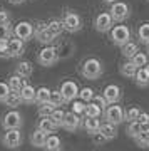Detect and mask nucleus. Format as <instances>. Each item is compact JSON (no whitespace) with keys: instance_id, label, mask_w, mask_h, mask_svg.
Segmentation results:
<instances>
[{"instance_id":"obj_1","label":"nucleus","mask_w":149,"mask_h":151,"mask_svg":"<svg viewBox=\"0 0 149 151\" xmlns=\"http://www.w3.org/2000/svg\"><path fill=\"white\" fill-rule=\"evenodd\" d=\"M104 72V67H102V62L96 57H89L82 62V67H80V74L84 79H89V81H96L99 79Z\"/></svg>"},{"instance_id":"obj_2","label":"nucleus","mask_w":149,"mask_h":151,"mask_svg":"<svg viewBox=\"0 0 149 151\" xmlns=\"http://www.w3.org/2000/svg\"><path fill=\"white\" fill-rule=\"evenodd\" d=\"M62 25H64V30L70 34H77L82 30L84 27V20H82V17L74 10H67L62 17Z\"/></svg>"},{"instance_id":"obj_3","label":"nucleus","mask_w":149,"mask_h":151,"mask_svg":"<svg viewBox=\"0 0 149 151\" xmlns=\"http://www.w3.org/2000/svg\"><path fill=\"white\" fill-rule=\"evenodd\" d=\"M109 35H111V40L114 45L122 47L124 44H128L131 40V29L128 25H114L109 30Z\"/></svg>"},{"instance_id":"obj_4","label":"nucleus","mask_w":149,"mask_h":151,"mask_svg":"<svg viewBox=\"0 0 149 151\" xmlns=\"http://www.w3.org/2000/svg\"><path fill=\"white\" fill-rule=\"evenodd\" d=\"M24 126V118L17 109H10L2 118V128L4 129H20Z\"/></svg>"},{"instance_id":"obj_5","label":"nucleus","mask_w":149,"mask_h":151,"mask_svg":"<svg viewBox=\"0 0 149 151\" xmlns=\"http://www.w3.org/2000/svg\"><path fill=\"white\" fill-rule=\"evenodd\" d=\"M109 14H111L112 20L114 22H124L131 15V9L126 2L122 0H117V2H112L111 4V9H109Z\"/></svg>"},{"instance_id":"obj_6","label":"nucleus","mask_w":149,"mask_h":151,"mask_svg":"<svg viewBox=\"0 0 149 151\" xmlns=\"http://www.w3.org/2000/svg\"><path fill=\"white\" fill-rule=\"evenodd\" d=\"M37 60H39V64L44 65V67H50V65H54L59 60V50L54 45H45L39 52Z\"/></svg>"},{"instance_id":"obj_7","label":"nucleus","mask_w":149,"mask_h":151,"mask_svg":"<svg viewBox=\"0 0 149 151\" xmlns=\"http://www.w3.org/2000/svg\"><path fill=\"white\" fill-rule=\"evenodd\" d=\"M102 114H104V119H106L107 123H112V124H116V126L122 124V121H124V109H122V106H117V103L109 104L104 109Z\"/></svg>"},{"instance_id":"obj_8","label":"nucleus","mask_w":149,"mask_h":151,"mask_svg":"<svg viewBox=\"0 0 149 151\" xmlns=\"http://www.w3.org/2000/svg\"><path fill=\"white\" fill-rule=\"evenodd\" d=\"M24 141V134L20 129H5V134L2 138V145L9 150H17Z\"/></svg>"},{"instance_id":"obj_9","label":"nucleus","mask_w":149,"mask_h":151,"mask_svg":"<svg viewBox=\"0 0 149 151\" xmlns=\"http://www.w3.org/2000/svg\"><path fill=\"white\" fill-rule=\"evenodd\" d=\"M12 34H14L15 37H19L20 40H24V42H29V40L34 37V25L30 22L22 20L12 29Z\"/></svg>"},{"instance_id":"obj_10","label":"nucleus","mask_w":149,"mask_h":151,"mask_svg":"<svg viewBox=\"0 0 149 151\" xmlns=\"http://www.w3.org/2000/svg\"><path fill=\"white\" fill-rule=\"evenodd\" d=\"M34 37H35L37 42L44 44V45H50V44L55 40V37H54L52 32L49 30V27H47V24H45V22L37 24V27L34 29Z\"/></svg>"},{"instance_id":"obj_11","label":"nucleus","mask_w":149,"mask_h":151,"mask_svg":"<svg viewBox=\"0 0 149 151\" xmlns=\"http://www.w3.org/2000/svg\"><path fill=\"white\" fill-rule=\"evenodd\" d=\"M112 27H114V20H112V17H111L109 12H101V14L94 19V29H96L97 32L106 34V32H109Z\"/></svg>"},{"instance_id":"obj_12","label":"nucleus","mask_w":149,"mask_h":151,"mask_svg":"<svg viewBox=\"0 0 149 151\" xmlns=\"http://www.w3.org/2000/svg\"><path fill=\"white\" fill-rule=\"evenodd\" d=\"M102 96H104L107 104H116L122 99V89L117 86V84H109V86L104 89Z\"/></svg>"},{"instance_id":"obj_13","label":"nucleus","mask_w":149,"mask_h":151,"mask_svg":"<svg viewBox=\"0 0 149 151\" xmlns=\"http://www.w3.org/2000/svg\"><path fill=\"white\" fill-rule=\"evenodd\" d=\"M80 124H82V119H80L79 114H75L74 111L65 113L64 124H62V128H64V129H67L69 133H75V131L80 128Z\"/></svg>"},{"instance_id":"obj_14","label":"nucleus","mask_w":149,"mask_h":151,"mask_svg":"<svg viewBox=\"0 0 149 151\" xmlns=\"http://www.w3.org/2000/svg\"><path fill=\"white\" fill-rule=\"evenodd\" d=\"M60 92L64 96L65 103H70V101H74L75 97L79 96V87H77V84L74 81H65L60 86Z\"/></svg>"},{"instance_id":"obj_15","label":"nucleus","mask_w":149,"mask_h":151,"mask_svg":"<svg viewBox=\"0 0 149 151\" xmlns=\"http://www.w3.org/2000/svg\"><path fill=\"white\" fill-rule=\"evenodd\" d=\"M9 52H10V59L14 57H20L24 52H25V42L20 40L19 37L14 35V39H9Z\"/></svg>"},{"instance_id":"obj_16","label":"nucleus","mask_w":149,"mask_h":151,"mask_svg":"<svg viewBox=\"0 0 149 151\" xmlns=\"http://www.w3.org/2000/svg\"><path fill=\"white\" fill-rule=\"evenodd\" d=\"M35 87L32 86V84H29V82H24V86H22L20 89V97H22V103L25 104H34L35 103Z\"/></svg>"},{"instance_id":"obj_17","label":"nucleus","mask_w":149,"mask_h":151,"mask_svg":"<svg viewBox=\"0 0 149 151\" xmlns=\"http://www.w3.org/2000/svg\"><path fill=\"white\" fill-rule=\"evenodd\" d=\"M82 126H84L85 133L92 136V134H96V133H99V129H101V119H99V118H91V116H85Z\"/></svg>"},{"instance_id":"obj_18","label":"nucleus","mask_w":149,"mask_h":151,"mask_svg":"<svg viewBox=\"0 0 149 151\" xmlns=\"http://www.w3.org/2000/svg\"><path fill=\"white\" fill-rule=\"evenodd\" d=\"M42 148L45 151H60L62 150V141L55 134H47V139H45Z\"/></svg>"},{"instance_id":"obj_19","label":"nucleus","mask_w":149,"mask_h":151,"mask_svg":"<svg viewBox=\"0 0 149 151\" xmlns=\"http://www.w3.org/2000/svg\"><path fill=\"white\" fill-rule=\"evenodd\" d=\"M99 133H101L104 138H106L107 141L109 139H114L117 136V126L116 124H112V123H101V129H99Z\"/></svg>"},{"instance_id":"obj_20","label":"nucleus","mask_w":149,"mask_h":151,"mask_svg":"<svg viewBox=\"0 0 149 151\" xmlns=\"http://www.w3.org/2000/svg\"><path fill=\"white\" fill-rule=\"evenodd\" d=\"M32 72H34V67H32V64H30L29 60H22V62H19V64L15 65V74L20 76L22 79L30 77Z\"/></svg>"},{"instance_id":"obj_21","label":"nucleus","mask_w":149,"mask_h":151,"mask_svg":"<svg viewBox=\"0 0 149 151\" xmlns=\"http://www.w3.org/2000/svg\"><path fill=\"white\" fill-rule=\"evenodd\" d=\"M45 139H47V133L37 128V129L32 133V136H30V145L37 146V148H42L44 143H45Z\"/></svg>"},{"instance_id":"obj_22","label":"nucleus","mask_w":149,"mask_h":151,"mask_svg":"<svg viewBox=\"0 0 149 151\" xmlns=\"http://www.w3.org/2000/svg\"><path fill=\"white\" fill-rule=\"evenodd\" d=\"M49 30L52 32V35L55 39H59L60 35H62V32H64V25H62V20H59V19H52V20L47 24Z\"/></svg>"},{"instance_id":"obj_23","label":"nucleus","mask_w":149,"mask_h":151,"mask_svg":"<svg viewBox=\"0 0 149 151\" xmlns=\"http://www.w3.org/2000/svg\"><path fill=\"white\" fill-rule=\"evenodd\" d=\"M102 111L99 106H97L94 101H89V103H85V113H84V116H91V118H101L102 116Z\"/></svg>"},{"instance_id":"obj_24","label":"nucleus","mask_w":149,"mask_h":151,"mask_svg":"<svg viewBox=\"0 0 149 151\" xmlns=\"http://www.w3.org/2000/svg\"><path fill=\"white\" fill-rule=\"evenodd\" d=\"M121 52H122V55L129 60V59H133L134 55H136V52H139V47L133 42V40H129L128 44H124L122 47H121Z\"/></svg>"},{"instance_id":"obj_25","label":"nucleus","mask_w":149,"mask_h":151,"mask_svg":"<svg viewBox=\"0 0 149 151\" xmlns=\"http://www.w3.org/2000/svg\"><path fill=\"white\" fill-rule=\"evenodd\" d=\"M134 81L139 87H148L149 86V74L144 70V67H139L136 76H134Z\"/></svg>"},{"instance_id":"obj_26","label":"nucleus","mask_w":149,"mask_h":151,"mask_svg":"<svg viewBox=\"0 0 149 151\" xmlns=\"http://www.w3.org/2000/svg\"><path fill=\"white\" fill-rule=\"evenodd\" d=\"M5 106H9L10 109H17L22 104V97L19 92H9V96L5 97Z\"/></svg>"},{"instance_id":"obj_27","label":"nucleus","mask_w":149,"mask_h":151,"mask_svg":"<svg viewBox=\"0 0 149 151\" xmlns=\"http://www.w3.org/2000/svg\"><path fill=\"white\" fill-rule=\"evenodd\" d=\"M9 89H10V92H20V89H22V86H24V79H22L20 76H17V74H14V76H10L9 77Z\"/></svg>"},{"instance_id":"obj_28","label":"nucleus","mask_w":149,"mask_h":151,"mask_svg":"<svg viewBox=\"0 0 149 151\" xmlns=\"http://www.w3.org/2000/svg\"><path fill=\"white\" fill-rule=\"evenodd\" d=\"M37 128H39V129H42V131H45L47 134H50V133H54V131H55V128H57V126L52 123V119L49 118V116H44V118H40Z\"/></svg>"},{"instance_id":"obj_29","label":"nucleus","mask_w":149,"mask_h":151,"mask_svg":"<svg viewBox=\"0 0 149 151\" xmlns=\"http://www.w3.org/2000/svg\"><path fill=\"white\" fill-rule=\"evenodd\" d=\"M49 99H50V89L45 86L39 87L37 91H35V104H42V103H47Z\"/></svg>"},{"instance_id":"obj_30","label":"nucleus","mask_w":149,"mask_h":151,"mask_svg":"<svg viewBox=\"0 0 149 151\" xmlns=\"http://www.w3.org/2000/svg\"><path fill=\"white\" fill-rule=\"evenodd\" d=\"M136 72H138V67H136L131 60H128V62H124V64L121 65V74L129 77V79H134Z\"/></svg>"},{"instance_id":"obj_31","label":"nucleus","mask_w":149,"mask_h":151,"mask_svg":"<svg viewBox=\"0 0 149 151\" xmlns=\"http://www.w3.org/2000/svg\"><path fill=\"white\" fill-rule=\"evenodd\" d=\"M49 118L52 119V123L55 124L57 128H62V124H64V118H65V111H62V109H54Z\"/></svg>"},{"instance_id":"obj_32","label":"nucleus","mask_w":149,"mask_h":151,"mask_svg":"<svg viewBox=\"0 0 149 151\" xmlns=\"http://www.w3.org/2000/svg\"><path fill=\"white\" fill-rule=\"evenodd\" d=\"M138 39L141 44H149V24H141L138 29Z\"/></svg>"},{"instance_id":"obj_33","label":"nucleus","mask_w":149,"mask_h":151,"mask_svg":"<svg viewBox=\"0 0 149 151\" xmlns=\"http://www.w3.org/2000/svg\"><path fill=\"white\" fill-rule=\"evenodd\" d=\"M139 114H141V109H139L138 106H133V108H129L128 111H124V121H126V123L138 121Z\"/></svg>"},{"instance_id":"obj_34","label":"nucleus","mask_w":149,"mask_h":151,"mask_svg":"<svg viewBox=\"0 0 149 151\" xmlns=\"http://www.w3.org/2000/svg\"><path fill=\"white\" fill-rule=\"evenodd\" d=\"M129 60L139 69V67H144V65L148 64V54H146V52H136V55Z\"/></svg>"},{"instance_id":"obj_35","label":"nucleus","mask_w":149,"mask_h":151,"mask_svg":"<svg viewBox=\"0 0 149 151\" xmlns=\"http://www.w3.org/2000/svg\"><path fill=\"white\" fill-rule=\"evenodd\" d=\"M49 101H50L54 106H62V104H65V99H64V96H62L60 89L50 91V99H49Z\"/></svg>"},{"instance_id":"obj_36","label":"nucleus","mask_w":149,"mask_h":151,"mask_svg":"<svg viewBox=\"0 0 149 151\" xmlns=\"http://www.w3.org/2000/svg\"><path fill=\"white\" fill-rule=\"evenodd\" d=\"M54 109H55V106H54L50 101L39 104V116H40V118H44V116H50V113H52Z\"/></svg>"},{"instance_id":"obj_37","label":"nucleus","mask_w":149,"mask_h":151,"mask_svg":"<svg viewBox=\"0 0 149 151\" xmlns=\"http://www.w3.org/2000/svg\"><path fill=\"white\" fill-rule=\"evenodd\" d=\"M80 101H84V103H89L92 101V97H94V91H92V87H82L79 89V96H77Z\"/></svg>"},{"instance_id":"obj_38","label":"nucleus","mask_w":149,"mask_h":151,"mask_svg":"<svg viewBox=\"0 0 149 151\" xmlns=\"http://www.w3.org/2000/svg\"><path fill=\"white\" fill-rule=\"evenodd\" d=\"M12 35V27L9 24H0V40H9Z\"/></svg>"},{"instance_id":"obj_39","label":"nucleus","mask_w":149,"mask_h":151,"mask_svg":"<svg viewBox=\"0 0 149 151\" xmlns=\"http://www.w3.org/2000/svg\"><path fill=\"white\" fill-rule=\"evenodd\" d=\"M126 133H128V136H131V138L134 139V138L141 133V131H139V123H138V121H131V123L128 124V129H126Z\"/></svg>"},{"instance_id":"obj_40","label":"nucleus","mask_w":149,"mask_h":151,"mask_svg":"<svg viewBox=\"0 0 149 151\" xmlns=\"http://www.w3.org/2000/svg\"><path fill=\"white\" fill-rule=\"evenodd\" d=\"M134 139H136V145H138L139 148H149V134H146V133H139Z\"/></svg>"},{"instance_id":"obj_41","label":"nucleus","mask_w":149,"mask_h":151,"mask_svg":"<svg viewBox=\"0 0 149 151\" xmlns=\"http://www.w3.org/2000/svg\"><path fill=\"white\" fill-rule=\"evenodd\" d=\"M72 111H74L75 114H79V116H82V114L85 113V103L84 101H75L74 99V103H72Z\"/></svg>"},{"instance_id":"obj_42","label":"nucleus","mask_w":149,"mask_h":151,"mask_svg":"<svg viewBox=\"0 0 149 151\" xmlns=\"http://www.w3.org/2000/svg\"><path fill=\"white\" fill-rule=\"evenodd\" d=\"M0 57H2V59H10L9 42H7V40H0Z\"/></svg>"},{"instance_id":"obj_43","label":"nucleus","mask_w":149,"mask_h":151,"mask_svg":"<svg viewBox=\"0 0 149 151\" xmlns=\"http://www.w3.org/2000/svg\"><path fill=\"white\" fill-rule=\"evenodd\" d=\"M9 92H10L9 84H7V82H0V103L5 101V97L9 96Z\"/></svg>"},{"instance_id":"obj_44","label":"nucleus","mask_w":149,"mask_h":151,"mask_svg":"<svg viewBox=\"0 0 149 151\" xmlns=\"http://www.w3.org/2000/svg\"><path fill=\"white\" fill-rule=\"evenodd\" d=\"M92 101H94V103H96L97 106H99V108L102 109V111H104V109H106L107 106H109V104L106 103V99H104V96H96V94H94V97H92Z\"/></svg>"},{"instance_id":"obj_45","label":"nucleus","mask_w":149,"mask_h":151,"mask_svg":"<svg viewBox=\"0 0 149 151\" xmlns=\"http://www.w3.org/2000/svg\"><path fill=\"white\" fill-rule=\"evenodd\" d=\"M9 22H10V12L0 9V24H9Z\"/></svg>"},{"instance_id":"obj_46","label":"nucleus","mask_w":149,"mask_h":151,"mask_svg":"<svg viewBox=\"0 0 149 151\" xmlns=\"http://www.w3.org/2000/svg\"><path fill=\"white\" fill-rule=\"evenodd\" d=\"M92 141H94V145H104L107 139L101 134V133H96V134H92Z\"/></svg>"},{"instance_id":"obj_47","label":"nucleus","mask_w":149,"mask_h":151,"mask_svg":"<svg viewBox=\"0 0 149 151\" xmlns=\"http://www.w3.org/2000/svg\"><path fill=\"white\" fill-rule=\"evenodd\" d=\"M138 123H149V114L141 111V114H139V118H138Z\"/></svg>"},{"instance_id":"obj_48","label":"nucleus","mask_w":149,"mask_h":151,"mask_svg":"<svg viewBox=\"0 0 149 151\" xmlns=\"http://www.w3.org/2000/svg\"><path fill=\"white\" fill-rule=\"evenodd\" d=\"M139 131L149 134V123H139Z\"/></svg>"},{"instance_id":"obj_49","label":"nucleus","mask_w":149,"mask_h":151,"mask_svg":"<svg viewBox=\"0 0 149 151\" xmlns=\"http://www.w3.org/2000/svg\"><path fill=\"white\" fill-rule=\"evenodd\" d=\"M10 4H14V5H20V4H24L25 0H9Z\"/></svg>"},{"instance_id":"obj_50","label":"nucleus","mask_w":149,"mask_h":151,"mask_svg":"<svg viewBox=\"0 0 149 151\" xmlns=\"http://www.w3.org/2000/svg\"><path fill=\"white\" fill-rule=\"evenodd\" d=\"M144 70H146V72H148V74H149V62H148V64H146V65H144Z\"/></svg>"},{"instance_id":"obj_51","label":"nucleus","mask_w":149,"mask_h":151,"mask_svg":"<svg viewBox=\"0 0 149 151\" xmlns=\"http://www.w3.org/2000/svg\"><path fill=\"white\" fill-rule=\"evenodd\" d=\"M102 2H106V4H112V2H117V0H102Z\"/></svg>"},{"instance_id":"obj_52","label":"nucleus","mask_w":149,"mask_h":151,"mask_svg":"<svg viewBox=\"0 0 149 151\" xmlns=\"http://www.w3.org/2000/svg\"><path fill=\"white\" fill-rule=\"evenodd\" d=\"M146 49H148V52H149V44H148V45H146Z\"/></svg>"},{"instance_id":"obj_53","label":"nucleus","mask_w":149,"mask_h":151,"mask_svg":"<svg viewBox=\"0 0 149 151\" xmlns=\"http://www.w3.org/2000/svg\"><path fill=\"white\" fill-rule=\"evenodd\" d=\"M148 2H149V0H148Z\"/></svg>"}]
</instances>
